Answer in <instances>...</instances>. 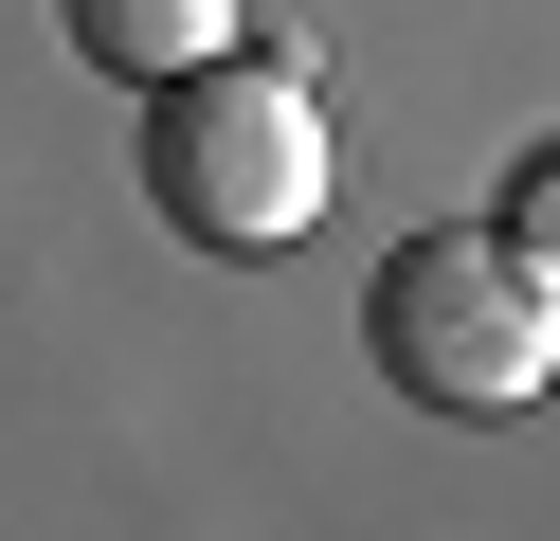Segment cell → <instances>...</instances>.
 <instances>
[{
    "instance_id": "cell-1",
    "label": "cell",
    "mask_w": 560,
    "mask_h": 541,
    "mask_svg": "<svg viewBox=\"0 0 560 541\" xmlns=\"http://www.w3.org/2000/svg\"><path fill=\"white\" fill-rule=\"evenodd\" d=\"M145 216L199 252H307L326 235V91H307V36L290 55H199L145 91Z\"/></svg>"
},
{
    "instance_id": "cell-4",
    "label": "cell",
    "mask_w": 560,
    "mask_h": 541,
    "mask_svg": "<svg viewBox=\"0 0 560 541\" xmlns=\"http://www.w3.org/2000/svg\"><path fill=\"white\" fill-rule=\"evenodd\" d=\"M488 235H506V252H542V271H560V144H542V163L506 180V199H488Z\"/></svg>"
},
{
    "instance_id": "cell-3",
    "label": "cell",
    "mask_w": 560,
    "mask_h": 541,
    "mask_svg": "<svg viewBox=\"0 0 560 541\" xmlns=\"http://www.w3.org/2000/svg\"><path fill=\"white\" fill-rule=\"evenodd\" d=\"M55 19H73V55L109 72V91H163V72L235 55V0H55Z\"/></svg>"
},
{
    "instance_id": "cell-2",
    "label": "cell",
    "mask_w": 560,
    "mask_h": 541,
    "mask_svg": "<svg viewBox=\"0 0 560 541\" xmlns=\"http://www.w3.org/2000/svg\"><path fill=\"white\" fill-rule=\"evenodd\" d=\"M362 361L416 415H524L560 397V271L506 235H398L362 289Z\"/></svg>"
}]
</instances>
